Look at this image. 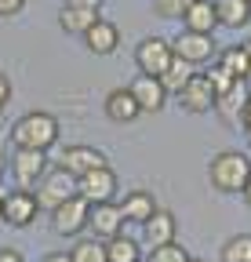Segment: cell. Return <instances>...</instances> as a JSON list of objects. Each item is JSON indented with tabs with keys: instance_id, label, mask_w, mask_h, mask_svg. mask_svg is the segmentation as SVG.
Listing matches in <instances>:
<instances>
[{
	"instance_id": "obj_1",
	"label": "cell",
	"mask_w": 251,
	"mask_h": 262,
	"mask_svg": "<svg viewBox=\"0 0 251 262\" xmlns=\"http://www.w3.org/2000/svg\"><path fill=\"white\" fill-rule=\"evenodd\" d=\"M58 120L51 117V113H44V110H33V113H26V117H18L15 120V127H11V142H15V149H40V153H48L55 142H58Z\"/></svg>"
},
{
	"instance_id": "obj_2",
	"label": "cell",
	"mask_w": 251,
	"mask_h": 262,
	"mask_svg": "<svg viewBox=\"0 0 251 262\" xmlns=\"http://www.w3.org/2000/svg\"><path fill=\"white\" fill-rule=\"evenodd\" d=\"M208 179L218 193H244L247 179H251V160L237 149H226V153H215L211 164H208Z\"/></svg>"
},
{
	"instance_id": "obj_3",
	"label": "cell",
	"mask_w": 251,
	"mask_h": 262,
	"mask_svg": "<svg viewBox=\"0 0 251 262\" xmlns=\"http://www.w3.org/2000/svg\"><path fill=\"white\" fill-rule=\"evenodd\" d=\"M70 196H77V175H70L66 168H48L37 182V204L40 208H58L62 201H70Z\"/></svg>"
},
{
	"instance_id": "obj_4",
	"label": "cell",
	"mask_w": 251,
	"mask_h": 262,
	"mask_svg": "<svg viewBox=\"0 0 251 262\" xmlns=\"http://www.w3.org/2000/svg\"><path fill=\"white\" fill-rule=\"evenodd\" d=\"M171 58H175V51H171V40H164V37H146L135 48V66H139L142 77H156V80H161L164 70L171 66Z\"/></svg>"
},
{
	"instance_id": "obj_5",
	"label": "cell",
	"mask_w": 251,
	"mask_h": 262,
	"mask_svg": "<svg viewBox=\"0 0 251 262\" xmlns=\"http://www.w3.org/2000/svg\"><path fill=\"white\" fill-rule=\"evenodd\" d=\"M175 58H186L197 70V66H211L215 62V37L211 33H193V29H182L178 37L171 40Z\"/></svg>"
},
{
	"instance_id": "obj_6",
	"label": "cell",
	"mask_w": 251,
	"mask_h": 262,
	"mask_svg": "<svg viewBox=\"0 0 251 262\" xmlns=\"http://www.w3.org/2000/svg\"><path fill=\"white\" fill-rule=\"evenodd\" d=\"M87 211H91V204L77 193V196H70V201H62L58 208H51V229L58 237L84 233V229H87Z\"/></svg>"
},
{
	"instance_id": "obj_7",
	"label": "cell",
	"mask_w": 251,
	"mask_h": 262,
	"mask_svg": "<svg viewBox=\"0 0 251 262\" xmlns=\"http://www.w3.org/2000/svg\"><path fill=\"white\" fill-rule=\"evenodd\" d=\"M77 193L84 196L87 204H109L117 201V171L109 168H95L87 175H77Z\"/></svg>"
},
{
	"instance_id": "obj_8",
	"label": "cell",
	"mask_w": 251,
	"mask_h": 262,
	"mask_svg": "<svg viewBox=\"0 0 251 262\" xmlns=\"http://www.w3.org/2000/svg\"><path fill=\"white\" fill-rule=\"evenodd\" d=\"M215 98H218V95H215L211 80H208L204 73H193L190 84L178 91V106H182V113H190V117H204V113L215 110Z\"/></svg>"
},
{
	"instance_id": "obj_9",
	"label": "cell",
	"mask_w": 251,
	"mask_h": 262,
	"mask_svg": "<svg viewBox=\"0 0 251 262\" xmlns=\"http://www.w3.org/2000/svg\"><path fill=\"white\" fill-rule=\"evenodd\" d=\"M40 215V204H37V193L33 189H11L8 196H4V222L8 226H29V222H33Z\"/></svg>"
},
{
	"instance_id": "obj_10",
	"label": "cell",
	"mask_w": 251,
	"mask_h": 262,
	"mask_svg": "<svg viewBox=\"0 0 251 262\" xmlns=\"http://www.w3.org/2000/svg\"><path fill=\"white\" fill-rule=\"evenodd\" d=\"M106 164H109V157L95 146H70L58 153V168H66L70 175H87L95 168H106Z\"/></svg>"
},
{
	"instance_id": "obj_11",
	"label": "cell",
	"mask_w": 251,
	"mask_h": 262,
	"mask_svg": "<svg viewBox=\"0 0 251 262\" xmlns=\"http://www.w3.org/2000/svg\"><path fill=\"white\" fill-rule=\"evenodd\" d=\"M11 171H15L22 189L37 186L40 175L48 171V153H40V149H15L11 153Z\"/></svg>"
},
{
	"instance_id": "obj_12",
	"label": "cell",
	"mask_w": 251,
	"mask_h": 262,
	"mask_svg": "<svg viewBox=\"0 0 251 262\" xmlns=\"http://www.w3.org/2000/svg\"><path fill=\"white\" fill-rule=\"evenodd\" d=\"M128 91L135 95V102H139L142 113H161L164 102H168V91H164V84L156 80V77H142V73H139Z\"/></svg>"
},
{
	"instance_id": "obj_13",
	"label": "cell",
	"mask_w": 251,
	"mask_h": 262,
	"mask_svg": "<svg viewBox=\"0 0 251 262\" xmlns=\"http://www.w3.org/2000/svg\"><path fill=\"white\" fill-rule=\"evenodd\" d=\"M247 102H251L247 80H237V84H233L230 91H222V95L215 98V110H218V117H222L226 124H240V117H244Z\"/></svg>"
},
{
	"instance_id": "obj_14",
	"label": "cell",
	"mask_w": 251,
	"mask_h": 262,
	"mask_svg": "<svg viewBox=\"0 0 251 262\" xmlns=\"http://www.w3.org/2000/svg\"><path fill=\"white\" fill-rule=\"evenodd\" d=\"M87 229H91L99 241H109L113 233H120V229H124L120 208H117L113 201H109V204H91V211H87Z\"/></svg>"
},
{
	"instance_id": "obj_15",
	"label": "cell",
	"mask_w": 251,
	"mask_h": 262,
	"mask_svg": "<svg viewBox=\"0 0 251 262\" xmlns=\"http://www.w3.org/2000/svg\"><path fill=\"white\" fill-rule=\"evenodd\" d=\"M84 44H87V51L91 55H113L117 48H120V29L109 22V18H99L95 26H91L87 33H84Z\"/></svg>"
},
{
	"instance_id": "obj_16",
	"label": "cell",
	"mask_w": 251,
	"mask_h": 262,
	"mask_svg": "<svg viewBox=\"0 0 251 262\" xmlns=\"http://www.w3.org/2000/svg\"><path fill=\"white\" fill-rule=\"evenodd\" d=\"M117 208H120V219H124V222H139V226H142L161 204H156V196H153L149 189H131V193H124V201H120Z\"/></svg>"
},
{
	"instance_id": "obj_17",
	"label": "cell",
	"mask_w": 251,
	"mask_h": 262,
	"mask_svg": "<svg viewBox=\"0 0 251 262\" xmlns=\"http://www.w3.org/2000/svg\"><path fill=\"white\" fill-rule=\"evenodd\" d=\"M106 117H109L113 124H131L135 117H142V110H139L135 95H131L128 88H113V91L106 95Z\"/></svg>"
},
{
	"instance_id": "obj_18",
	"label": "cell",
	"mask_w": 251,
	"mask_h": 262,
	"mask_svg": "<svg viewBox=\"0 0 251 262\" xmlns=\"http://www.w3.org/2000/svg\"><path fill=\"white\" fill-rule=\"evenodd\" d=\"M175 215L168 211V208H156L146 222H142V233H146V241L149 244H168V241H175Z\"/></svg>"
},
{
	"instance_id": "obj_19",
	"label": "cell",
	"mask_w": 251,
	"mask_h": 262,
	"mask_svg": "<svg viewBox=\"0 0 251 262\" xmlns=\"http://www.w3.org/2000/svg\"><path fill=\"white\" fill-rule=\"evenodd\" d=\"M99 18H102V11H95V8H73V4H66V8L58 11V29L80 33V37H84V33L95 26Z\"/></svg>"
},
{
	"instance_id": "obj_20",
	"label": "cell",
	"mask_w": 251,
	"mask_h": 262,
	"mask_svg": "<svg viewBox=\"0 0 251 262\" xmlns=\"http://www.w3.org/2000/svg\"><path fill=\"white\" fill-rule=\"evenodd\" d=\"M186 29H193V33H215L218 29V15H215V0H193L190 11L182 15Z\"/></svg>"
},
{
	"instance_id": "obj_21",
	"label": "cell",
	"mask_w": 251,
	"mask_h": 262,
	"mask_svg": "<svg viewBox=\"0 0 251 262\" xmlns=\"http://www.w3.org/2000/svg\"><path fill=\"white\" fill-rule=\"evenodd\" d=\"M218 26L226 29H244L251 22V0H215Z\"/></svg>"
},
{
	"instance_id": "obj_22",
	"label": "cell",
	"mask_w": 251,
	"mask_h": 262,
	"mask_svg": "<svg viewBox=\"0 0 251 262\" xmlns=\"http://www.w3.org/2000/svg\"><path fill=\"white\" fill-rule=\"evenodd\" d=\"M102 244H106V262H142L139 241L128 237L124 229H120V233H113L109 241H102Z\"/></svg>"
},
{
	"instance_id": "obj_23",
	"label": "cell",
	"mask_w": 251,
	"mask_h": 262,
	"mask_svg": "<svg viewBox=\"0 0 251 262\" xmlns=\"http://www.w3.org/2000/svg\"><path fill=\"white\" fill-rule=\"evenodd\" d=\"M197 70H193V66L190 62H186V58H171V66H168V70H164V77H161V84H164V91H182L186 84H190V77H193Z\"/></svg>"
},
{
	"instance_id": "obj_24",
	"label": "cell",
	"mask_w": 251,
	"mask_h": 262,
	"mask_svg": "<svg viewBox=\"0 0 251 262\" xmlns=\"http://www.w3.org/2000/svg\"><path fill=\"white\" fill-rule=\"evenodd\" d=\"M218 66H222L233 80H247V55H244L240 44H237V48H226L222 55H218Z\"/></svg>"
},
{
	"instance_id": "obj_25",
	"label": "cell",
	"mask_w": 251,
	"mask_h": 262,
	"mask_svg": "<svg viewBox=\"0 0 251 262\" xmlns=\"http://www.w3.org/2000/svg\"><path fill=\"white\" fill-rule=\"evenodd\" d=\"M70 258H73V262H106V244H102L99 237H84V241L73 244Z\"/></svg>"
},
{
	"instance_id": "obj_26",
	"label": "cell",
	"mask_w": 251,
	"mask_h": 262,
	"mask_svg": "<svg viewBox=\"0 0 251 262\" xmlns=\"http://www.w3.org/2000/svg\"><path fill=\"white\" fill-rule=\"evenodd\" d=\"M222 262H251V233H237L222 244Z\"/></svg>"
},
{
	"instance_id": "obj_27",
	"label": "cell",
	"mask_w": 251,
	"mask_h": 262,
	"mask_svg": "<svg viewBox=\"0 0 251 262\" xmlns=\"http://www.w3.org/2000/svg\"><path fill=\"white\" fill-rule=\"evenodd\" d=\"M142 262H190V251L178 241H168V244H153L149 258H142Z\"/></svg>"
},
{
	"instance_id": "obj_28",
	"label": "cell",
	"mask_w": 251,
	"mask_h": 262,
	"mask_svg": "<svg viewBox=\"0 0 251 262\" xmlns=\"http://www.w3.org/2000/svg\"><path fill=\"white\" fill-rule=\"evenodd\" d=\"M193 0H153V15H161V18H182L186 11H190Z\"/></svg>"
},
{
	"instance_id": "obj_29",
	"label": "cell",
	"mask_w": 251,
	"mask_h": 262,
	"mask_svg": "<svg viewBox=\"0 0 251 262\" xmlns=\"http://www.w3.org/2000/svg\"><path fill=\"white\" fill-rule=\"evenodd\" d=\"M204 77L211 80V88H215V95H222V91H230V88L237 84V80H233V77H230V73L222 70V66H211V70H208Z\"/></svg>"
},
{
	"instance_id": "obj_30",
	"label": "cell",
	"mask_w": 251,
	"mask_h": 262,
	"mask_svg": "<svg viewBox=\"0 0 251 262\" xmlns=\"http://www.w3.org/2000/svg\"><path fill=\"white\" fill-rule=\"evenodd\" d=\"M26 8V0H0V18H11Z\"/></svg>"
},
{
	"instance_id": "obj_31",
	"label": "cell",
	"mask_w": 251,
	"mask_h": 262,
	"mask_svg": "<svg viewBox=\"0 0 251 262\" xmlns=\"http://www.w3.org/2000/svg\"><path fill=\"white\" fill-rule=\"evenodd\" d=\"M8 102H11V80H8L4 73H0V113L8 110Z\"/></svg>"
},
{
	"instance_id": "obj_32",
	"label": "cell",
	"mask_w": 251,
	"mask_h": 262,
	"mask_svg": "<svg viewBox=\"0 0 251 262\" xmlns=\"http://www.w3.org/2000/svg\"><path fill=\"white\" fill-rule=\"evenodd\" d=\"M66 4H73V8H95V11H102V4H106V0H66Z\"/></svg>"
},
{
	"instance_id": "obj_33",
	"label": "cell",
	"mask_w": 251,
	"mask_h": 262,
	"mask_svg": "<svg viewBox=\"0 0 251 262\" xmlns=\"http://www.w3.org/2000/svg\"><path fill=\"white\" fill-rule=\"evenodd\" d=\"M0 262H22V255L15 248H0Z\"/></svg>"
},
{
	"instance_id": "obj_34",
	"label": "cell",
	"mask_w": 251,
	"mask_h": 262,
	"mask_svg": "<svg viewBox=\"0 0 251 262\" xmlns=\"http://www.w3.org/2000/svg\"><path fill=\"white\" fill-rule=\"evenodd\" d=\"M44 262H73V258H70V251H48Z\"/></svg>"
},
{
	"instance_id": "obj_35",
	"label": "cell",
	"mask_w": 251,
	"mask_h": 262,
	"mask_svg": "<svg viewBox=\"0 0 251 262\" xmlns=\"http://www.w3.org/2000/svg\"><path fill=\"white\" fill-rule=\"evenodd\" d=\"M240 127H244V135L251 139V102H247V110H244V117H240Z\"/></svg>"
},
{
	"instance_id": "obj_36",
	"label": "cell",
	"mask_w": 251,
	"mask_h": 262,
	"mask_svg": "<svg viewBox=\"0 0 251 262\" xmlns=\"http://www.w3.org/2000/svg\"><path fill=\"white\" fill-rule=\"evenodd\" d=\"M4 168H8V153H4V142H0V179H4Z\"/></svg>"
},
{
	"instance_id": "obj_37",
	"label": "cell",
	"mask_w": 251,
	"mask_h": 262,
	"mask_svg": "<svg viewBox=\"0 0 251 262\" xmlns=\"http://www.w3.org/2000/svg\"><path fill=\"white\" fill-rule=\"evenodd\" d=\"M240 48H244V55H247V80H251V40H247V44H240Z\"/></svg>"
},
{
	"instance_id": "obj_38",
	"label": "cell",
	"mask_w": 251,
	"mask_h": 262,
	"mask_svg": "<svg viewBox=\"0 0 251 262\" xmlns=\"http://www.w3.org/2000/svg\"><path fill=\"white\" fill-rule=\"evenodd\" d=\"M244 201H247V208H251V179H247V186H244Z\"/></svg>"
},
{
	"instance_id": "obj_39",
	"label": "cell",
	"mask_w": 251,
	"mask_h": 262,
	"mask_svg": "<svg viewBox=\"0 0 251 262\" xmlns=\"http://www.w3.org/2000/svg\"><path fill=\"white\" fill-rule=\"evenodd\" d=\"M0 222H4V196H0Z\"/></svg>"
},
{
	"instance_id": "obj_40",
	"label": "cell",
	"mask_w": 251,
	"mask_h": 262,
	"mask_svg": "<svg viewBox=\"0 0 251 262\" xmlns=\"http://www.w3.org/2000/svg\"><path fill=\"white\" fill-rule=\"evenodd\" d=\"M190 262H204V258H190Z\"/></svg>"
}]
</instances>
